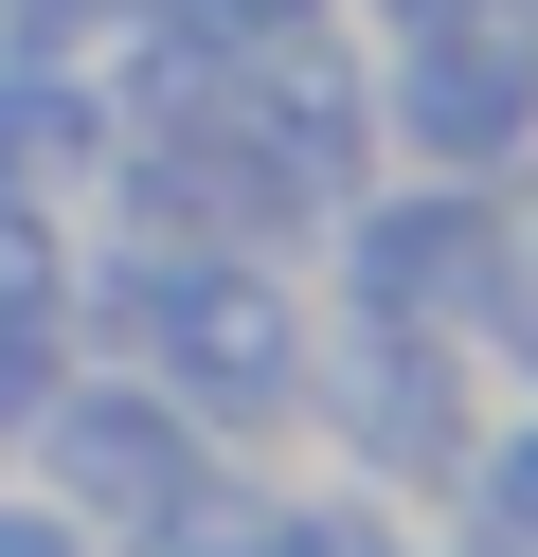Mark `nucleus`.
Listing matches in <instances>:
<instances>
[{"label":"nucleus","instance_id":"f257e3e1","mask_svg":"<svg viewBox=\"0 0 538 557\" xmlns=\"http://www.w3.org/2000/svg\"><path fill=\"white\" fill-rule=\"evenodd\" d=\"M126 324L179 377V413H287L305 396V324H287L270 270H126Z\"/></svg>","mask_w":538,"mask_h":557},{"label":"nucleus","instance_id":"f03ea898","mask_svg":"<svg viewBox=\"0 0 538 557\" xmlns=\"http://www.w3.org/2000/svg\"><path fill=\"white\" fill-rule=\"evenodd\" d=\"M430 18H466V0H430ZM395 126H413L430 162H502V145L538 126V37H521V18L413 37V73H395Z\"/></svg>","mask_w":538,"mask_h":557},{"label":"nucleus","instance_id":"7ed1b4c3","mask_svg":"<svg viewBox=\"0 0 538 557\" xmlns=\"http://www.w3.org/2000/svg\"><path fill=\"white\" fill-rule=\"evenodd\" d=\"M54 468L90 485V504H143V521H162V504H198V413L143 396V377H90V396L54 413Z\"/></svg>","mask_w":538,"mask_h":557},{"label":"nucleus","instance_id":"20e7f679","mask_svg":"<svg viewBox=\"0 0 538 557\" xmlns=\"http://www.w3.org/2000/svg\"><path fill=\"white\" fill-rule=\"evenodd\" d=\"M359 306H377V324L485 306V216H466V198H395V216H359Z\"/></svg>","mask_w":538,"mask_h":557},{"label":"nucleus","instance_id":"39448f33","mask_svg":"<svg viewBox=\"0 0 538 557\" xmlns=\"http://www.w3.org/2000/svg\"><path fill=\"white\" fill-rule=\"evenodd\" d=\"M341 432L377 449V468H449V377L413 360V324H395L377 360H359V396H341Z\"/></svg>","mask_w":538,"mask_h":557},{"label":"nucleus","instance_id":"423d86ee","mask_svg":"<svg viewBox=\"0 0 538 557\" xmlns=\"http://www.w3.org/2000/svg\"><path fill=\"white\" fill-rule=\"evenodd\" d=\"M251 557H395V521L377 504H305V521H270Z\"/></svg>","mask_w":538,"mask_h":557},{"label":"nucleus","instance_id":"0eeeda50","mask_svg":"<svg viewBox=\"0 0 538 557\" xmlns=\"http://www.w3.org/2000/svg\"><path fill=\"white\" fill-rule=\"evenodd\" d=\"M0 145H72V90H54V54H0Z\"/></svg>","mask_w":538,"mask_h":557},{"label":"nucleus","instance_id":"6e6552de","mask_svg":"<svg viewBox=\"0 0 538 557\" xmlns=\"http://www.w3.org/2000/svg\"><path fill=\"white\" fill-rule=\"evenodd\" d=\"M485 521H502V540L538 557V432H521V449H502V468H485Z\"/></svg>","mask_w":538,"mask_h":557},{"label":"nucleus","instance_id":"1a4fd4ad","mask_svg":"<svg viewBox=\"0 0 538 557\" xmlns=\"http://www.w3.org/2000/svg\"><path fill=\"white\" fill-rule=\"evenodd\" d=\"M179 18H215V37H251V18H305V0H179Z\"/></svg>","mask_w":538,"mask_h":557},{"label":"nucleus","instance_id":"9d476101","mask_svg":"<svg viewBox=\"0 0 538 557\" xmlns=\"http://www.w3.org/2000/svg\"><path fill=\"white\" fill-rule=\"evenodd\" d=\"M0 557H72V540H54V521H0Z\"/></svg>","mask_w":538,"mask_h":557},{"label":"nucleus","instance_id":"9b49d317","mask_svg":"<svg viewBox=\"0 0 538 557\" xmlns=\"http://www.w3.org/2000/svg\"><path fill=\"white\" fill-rule=\"evenodd\" d=\"M0 18H18V37H54V18H72V0H0Z\"/></svg>","mask_w":538,"mask_h":557}]
</instances>
